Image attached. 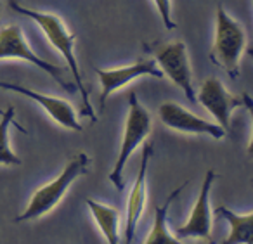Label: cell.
Wrapping results in <instances>:
<instances>
[{
  "label": "cell",
  "instance_id": "9a60e30c",
  "mask_svg": "<svg viewBox=\"0 0 253 244\" xmlns=\"http://www.w3.org/2000/svg\"><path fill=\"white\" fill-rule=\"evenodd\" d=\"M88 211L92 218L95 220L101 232L104 234L106 243L108 244H118L120 243V211L113 206L102 204L94 199H87Z\"/></svg>",
  "mask_w": 253,
  "mask_h": 244
},
{
  "label": "cell",
  "instance_id": "7c38bea8",
  "mask_svg": "<svg viewBox=\"0 0 253 244\" xmlns=\"http://www.w3.org/2000/svg\"><path fill=\"white\" fill-rule=\"evenodd\" d=\"M153 154V146L146 144L142 149V163L139 168V175L134 182V187L128 196L126 203V218H125V244H132L137 223L142 216L146 206V196H148V166Z\"/></svg>",
  "mask_w": 253,
  "mask_h": 244
},
{
  "label": "cell",
  "instance_id": "e0dca14e",
  "mask_svg": "<svg viewBox=\"0 0 253 244\" xmlns=\"http://www.w3.org/2000/svg\"><path fill=\"white\" fill-rule=\"evenodd\" d=\"M158 9L160 16H162V21L165 25L167 30H175L177 23L172 19V0H153Z\"/></svg>",
  "mask_w": 253,
  "mask_h": 244
},
{
  "label": "cell",
  "instance_id": "6da1fadb",
  "mask_svg": "<svg viewBox=\"0 0 253 244\" xmlns=\"http://www.w3.org/2000/svg\"><path fill=\"white\" fill-rule=\"evenodd\" d=\"M9 7L14 12H19V14L26 16L32 21H35L37 25L40 26L45 37L49 39V42L52 43V47L64 57V61L68 63V68L71 70V75H73V81L77 90L80 92L82 101H84V115L88 116L92 122H97V116L94 113V108H92L90 101H88V90L85 87L84 80H82V73L80 68H78V61L77 56H75V33H71L68 30V26L64 25V21L56 14H50V12H40V11H33V9H28L25 5L18 4L16 0H9Z\"/></svg>",
  "mask_w": 253,
  "mask_h": 244
},
{
  "label": "cell",
  "instance_id": "7a4b0ae2",
  "mask_svg": "<svg viewBox=\"0 0 253 244\" xmlns=\"http://www.w3.org/2000/svg\"><path fill=\"white\" fill-rule=\"evenodd\" d=\"M246 32L241 23L229 16L224 5L218 4L215 19V37L210 59L215 66L222 68L231 78L239 77V63L246 50Z\"/></svg>",
  "mask_w": 253,
  "mask_h": 244
},
{
  "label": "cell",
  "instance_id": "277c9868",
  "mask_svg": "<svg viewBox=\"0 0 253 244\" xmlns=\"http://www.w3.org/2000/svg\"><path fill=\"white\" fill-rule=\"evenodd\" d=\"M151 132V116L148 109L139 102L137 94L130 92L128 94V115L125 122V132H123L122 147H120L118 158L113 171L109 173V180L118 191H123L125 180H123V170L128 163V158L132 156L135 149L146 140V137Z\"/></svg>",
  "mask_w": 253,
  "mask_h": 244
},
{
  "label": "cell",
  "instance_id": "52a82bcc",
  "mask_svg": "<svg viewBox=\"0 0 253 244\" xmlns=\"http://www.w3.org/2000/svg\"><path fill=\"white\" fill-rule=\"evenodd\" d=\"M196 102H200L215 120L220 128L225 132L229 130V123H231V115L236 108L245 106V99L232 95L227 88L224 87L217 77H210L203 81L200 87V92L196 95Z\"/></svg>",
  "mask_w": 253,
  "mask_h": 244
},
{
  "label": "cell",
  "instance_id": "5b68a950",
  "mask_svg": "<svg viewBox=\"0 0 253 244\" xmlns=\"http://www.w3.org/2000/svg\"><path fill=\"white\" fill-rule=\"evenodd\" d=\"M2 59H19L33 64L35 68H40L42 71L49 73L66 92H75L77 87L73 83H68L63 77V70L52 63H47L45 59L39 57L28 45L23 30L19 26H2L0 28V61Z\"/></svg>",
  "mask_w": 253,
  "mask_h": 244
},
{
  "label": "cell",
  "instance_id": "9c48e42d",
  "mask_svg": "<svg viewBox=\"0 0 253 244\" xmlns=\"http://www.w3.org/2000/svg\"><path fill=\"white\" fill-rule=\"evenodd\" d=\"M95 75H97L99 83H101V109L104 108L109 95L113 92L120 90L122 87H125L126 83H130V81L137 80L141 77H146V75L155 78H163L162 70L155 63V59L137 61L130 66L115 68V70H99V68H95Z\"/></svg>",
  "mask_w": 253,
  "mask_h": 244
},
{
  "label": "cell",
  "instance_id": "2e32d148",
  "mask_svg": "<svg viewBox=\"0 0 253 244\" xmlns=\"http://www.w3.org/2000/svg\"><path fill=\"white\" fill-rule=\"evenodd\" d=\"M16 111L14 108H7L2 111V120H0V164L4 166H19L21 164V158L11 149V142H9V128L11 125L19 126L14 123Z\"/></svg>",
  "mask_w": 253,
  "mask_h": 244
},
{
  "label": "cell",
  "instance_id": "ba28073f",
  "mask_svg": "<svg viewBox=\"0 0 253 244\" xmlns=\"http://www.w3.org/2000/svg\"><path fill=\"white\" fill-rule=\"evenodd\" d=\"M158 116L165 126L182 133H196V135H210L220 140L225 137V130L220 128L217 123L207 122L200 116L193 115L177 102H163L158 108Z\"/></svg>",
  "mask_w": 253,
  "mask_h": 244
},
{
  "label": "cell",
  "instance_id": "8992f818",
  "mask_svg": "<svg viewBox=\"0 0 253 244\" xmlns=\"http://www.w3.org/2000/svg\"><path fill=\"white\" fill-rule=\"evenodd\" d=\"M155 63L162 70L163 77H169L193 104H196V90L193 85L187 47L184 42H172L160 45L155 50Z\"/></svg>",
  "mask_w": 253,
  "mask_h": 244
},
{
  "label": "cell",
  "instance_id": "8fae6325",
  "mask_svg": "<svg viewBox=\"0 0 253 244\" xmlns=\"http://www.w3.org/2000/svg\"><path fill=\"white\" fill-rule=\"evenodd\" d=\"M0 88L16 92V94H21V95H25V97L32 99V101H35L40 108L45 109L47 115H49L54 122L59 123L64 128L75 130V132H82V130H84V126L80 125V122H78V118H77L75 108L68 101H64V99L43 95V94H40V92L32 90V88H28V87H23V85H18V83H9V81H0Z\"/></svg>",
  "mask_w": 253,
  "mask_h": 244
},
{
  "label": "cell",
  "instance_id": "30bf717a",
  "mask_svg": "<svg viewBox=\"0 0 253 244\" xmlns=\"http://www.w3.org/2000/svg\"><path fill=\"white\" fill-rule=\"evenodd\" d=\"M215 180V171L208 170L205 175L203 185H201L200 196L193 206L189 220L182 227L175 230L177 239H187V237H200V239L210 241L211 232V209H210V192L211 184Z\"/></svg>",
  "mask_w": 253,
  "mask_h": 244
},
{
  "label": "cell",
  "instance_id": "5bb4252c",
  "mask_svg": "<svg viewBox=\"0 0 253 244\" xmlns=\"http://www.w3.org/2000/svg\"><path fill=\"white\" fill-rule=\"evenodd\" d=\"M220 218H224L231 227L227 239L222 244H253V213H245V215H238V213L231 211L225 206H218L215 209Z\"/></svg>",
  "mask_w": 253,
  "mask_h": 244
},
{
  "label": "cell",
  "instance_id": "4fadbf2b",
  "mask_svg": "<svg viewBox=\"0 0 253 244\" xmlns=\"http://www.w3.org/2000/svg\"><path fill=\"white\" fill-rule=\"evenodd\" d=\"M189 184V182H184L180 187H177L172 194L167 198V201L163 203L162 206L156 208V213H155V222H153V227L148 234V239H146L144 244H186L182 243L180 239L173 237L172 234L169 232V223H167V215H169V209L172 206L173 199L180 194V191H184V187ZM207 244H215L213 241L211 243H207Z\"/></svg>",
  "mask_w": 253,
  "mask_h": 244
},
{
  "label": "cell",
  "instance_id": "3957f363",
  "mask_svg": "<svg viewBox=\"0 0 253 244\" xmlns=\"http://www.w3.org/2000/svg\"><path fill=\"white\" fill-rule=\"evenodd\" d=\"M88 164H90V158L85 153H80L64 166V170L59 173V177H56L52 182L42 185L40 189H37L35 194L32 196L26 209L21 215L16 216V222H30V220H37L40 216L50 213L57 204L61 203V199L66 196L68 189L71 187L75 180L80 175H85L88 171Z\"/></svg>",
  "mask_w": 253,
  "mask_h": 244
}]
</instances>
